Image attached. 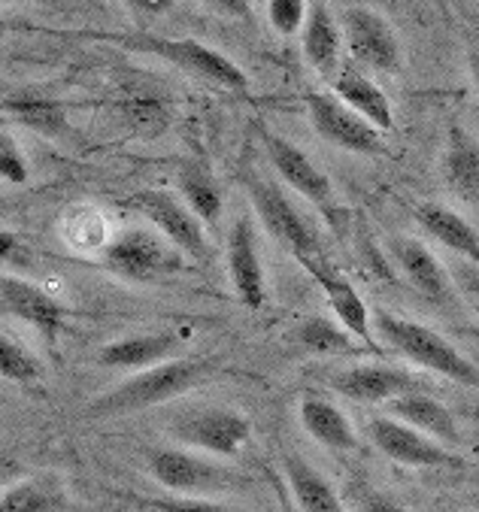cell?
Instances as JSON below:
<instances>
[{"label": "cell", "instance_id": "cell-1", "mask_svg": "<svg viewBox=\"0 0 479 512\" xmlns=\"http://www.w3.org/2000/svg\"><path fill=\"white\" fill-rule=\"evenodd\" d=\"M219 370V358H173L158 367L140 370L131 379H125L119 388L107 391L104 397L88 403V416H128L140 409L158 406L164 400H173L191 388L210 382Z\"/></svg>", "mask_w": 479, "mask_h": 512}, {"label": "cell", "instance_id": "cell-2", "mask_svg": "<svg viewBox=\"0 0 479 512\" xmlns=\"http://www.w3.org/2000/svg\"><path fill=\"white\" fill-rule=\"evenodd\" d=\"M373 322H376V331H379L382 340H386L395 352L416 361L419 367H425L431 373H440V376H446L452 382H461V385H476L479 382V370L452 343H446L434 328L419 325L413 319L392 316L386 310H376Z\"/></svg>", "mask_w": 479, "mask_h": 512}, {"label": "cell", "instance_id": "cell-3", "mask_svg": "<svg viewBox=\"0 0 479 512\" xmlns=\"http://www.w3.org/2000/svg\"><path fill=\"white\" fill-rule=\"evenodd\" d=\"M246 191L252 197V207H255L261 225L267 228V234L289 249L298 258L301 267L325 261V252H322V243H319L316 231L301 216V210L292 203V197L285 194L276 182L261 179V176H249Z\"/></svg>", "mask_w": 479, "mask_h": 512}, {"label": "cell", "instance_id": "cell-4", "mask_svg": "<svg viewBox=\"0 0 479 512\" xmlns=\"http://www.w3.org/2000/svg\"><path fill=\"white\" fill-rule=\"evenodd\" d=\"M149 473L176 497H210L246 485V476L222 461L201 458L188 449H155L149 452Z\"/></svg>", "mask_w": 479, "mask_h": 512}, {"label": "cell", "instance_id": "cell-5", "mask_svg": "<svg viewBox=\"0 0 479 512\" xmlns=\"http://www.w3.org/2000/svg\"><path fill=\"white\" fill-rule=\"evenodd\" d=\"M125 46L155 55L191 76H201L207 82H216L228 91H249V76L240 70V64H234L228 55L198 43V40H170V37H152V34H134V37H122Z\"/></svg>", "mask_w": 479, "mask_h": 512}, {"label": "cell", "instance_id": "cell-6", "mask_svg": "<svg viewBox=\"0 0 479 512\" xmlns=\"http://www.w3.org/2000/svg\"><path fill=\"white\" fill-rule=\"evenodd\" d=\"M128 207L137 210L176 252H185L191 258H204L207 255V231L204 222L188 210V203H182L170 191L158 188H143L137 191Z\"/></svg>", "mask_w": 479, "mask_h": 512}, {"label": "cell", "instance_id": "cell-7", "mask_svg": "<svg viewBox=\"0 0 479 512\" xmlns=\"http://www.w3.org/2000/svg\"><path fill=\"white\" fill-rule=\"evenodd\" d=\"M337 19H340L343 43L355 64L382 70V73H395L401 67L398 37L376 10L361 7V4H346L340 7Z\"/></svg>", "mask_w": 479, "mask_h": 512}, {"label": "cell", "instance_id": "cell-8", "mask_svg": "<svg viewBox=\"0 0 479 512\" xmlns=\"http://www.w3.org/2000/svg\"><path fill=\"white\" fill-rule=\"evenodd\" d=\"M170 434L182 446H191L204 455L237 458L252 437V425L246 416L237 413V409L213 406V409H198V413H188V416L176 419Z\"/></svg>", "mask_w": 479, "mask_h": 512}, {"label": "cell", "instance_id": "cell-9", "mask_svg": "<svg viewBox=\"0 0 479 512\" xmlns=\"http://www.w3.org/2000/svg\"><path fill=\"white\" fill-rule=\"evenodd\" d=\"M307 116L316 128V134L346 152H358V155H382V131L373 128L364 116H358L349 104L337 94L328 91H316L307 97Z\"/></svg>", "mask_w": 479, "mask_h": 512}, {"label": "cell", "instance_id": "cell-10", "mask_svg": "<svg viewBox=\"0 0 479 512\" xmlns=\"http://www.w3.org/2000/svg\"><path fill=\"white\" fill-rule=\"evenodd\" d=\"M255 131H258V137H261V146H264V152H267L273 170L285 179V185L295 188V191H298L301 197H307L310 203H316V207H319L328 219H334V216H337L334 185H331V179L313 164V158H310L304 149H298L292 140H285L282 134H276V131L264 128V125H258Z\"/></svg>", "mask_w": 479, "mask_h": 512}, {"label": "cell", "instance_id": "cell-11", "mask_svg": "<svg viewBox=\"0 0 479 512\" xmlns=\"http://www.w3.org/2000/svg\"><path fill=\"white\" fill-rule=\"evenodd\" d=\"M107 267L116 270L125 279H155L167 270L176 267V252L170 249L167 240H161L158 231L149 228H131L122 231L110 246H107Z\"/></svg>", "mask_w": 479, "mask_h": 512}, {"label": "cell", "instance_id": "cell-12", "mask_svg": "<svg viewBox=\"0 0 479 512\" xmlns=\"http://www.w3.org/2000/svg\"><path fill=\"white\" fill-rule=\"evenodd\" d=\"M367 434L382 455H389L392 461L407 464V467H458L461 464L455 455H449L443 449V443L425 437L422 431H416L392 416L370 419Z\"/></svg>", "mask_w": 479, "mask_h": 512}, {"label": "cell", "instance_id": "cell-13", "mask_svg": "<svg viewBox=\"0 0 479 512\" xmlns=\"http://www.w3.org/2000/svg\"><path fill=\"white\" fill-rule=\"evenodd\" d=\"M228 276L240 303L249 306V310H261L267 285H264L261 252L255 243V222L249 213H243L228 234Z\"/></svg>", "mask_w": 479, "mask_h": 512}, {"label": "cell", "instance_id": "cell-14", "mask_svg": "<svg viewBox=\"0 0 479 512\" xmlns=\"http://www.w3.org/2000/svg\"><path fill=\"white\" fill-rule=\"evenodd\" d=\"M334 391L358 403H392L395 397L422 391V379L395 367H349L331 376Z\"/></svg>", "mask_w": 479, "mask_h": 512}, {"label": "cell", "instance_id": "cell-15", "mask_svg": "<svg viewBox=\"0 0 479 512\" xmlns=\"http://www.w3.org/2000/svg\"><path fill=\"white\" fill-rule=\"evenodd\" d=\"M322 288L325 300L331 303V310L334 316L340 319L343 331H349L352 337H358L367 349H373V334H370V313H367V306L364 300L358 297V291L331 267V261H319V264H310L304 267Z\"/></svg>", "mask_w": 479, "mask_h": 512}, {"label": "cell", "instance_id": "cell-16", "mask_svg": "<svg viewBox=\"0 0 479 512\" xmlns=\"http://www.w3.org/2000/svg\"><path fill=\"white\" fill-rule=\"evenodd\" d=\"M0 303L4 310L28 325H34L37 331H43L46 337H55L61 322H64V310L61 303L52 300L43 288H37L28 279L19 276H4L0 279Z\"/></svg>", "mask_w": 479, "mask_h": 512}, {"label": "cell", "instance_id": "cell-17", "mask_svg": "<svg viewBox=\"0 0 479 512\" xmlns=\"http://www.w3.org/2000/svg\"><path fill=\"white\" fill-rule=\"evenodd\" d=\"M340 46H343V31L334 10L328 4H310V16L304 25V58L322 79H337L343 67Z\"/></svg>", "mask_w": 479, "mask_h": 512}, {"label": "cell", "instance_id": "cell-18", "mask_svg": "<svg viewBox=\"0 0 479 512\" xmlns=\"http://www.w3.org/2000/svg\"><path fill=\"white\" fill-rule=\"evenodd\" d=\"M334 94L343 100V104H349L358 116H364L373 128H379V131H392L395 128V113H392L386 91H382L355 64L340 67V73L334 79Z\"/></svg>", "mask_w": 479, "mask_h": 512}, {"label": "cell", "instance_id": "cell-19", "mask_svg": "<svg viewBox=\"0 0 479 512\" xmlns=\"http://www.w3.org/2000/svg\"><path fill=\"white\" fill-rule=\"evenodd\" d=\"M179 349V337L173 331H155V334H137V337H122L116 343H107L101 349V364L104 367H119V370H149L164 361H173L170 355Z\"/></svg>", "mask_w": 479, "mask_h": 512}, {"label": "cell", "instance_id": "cell-20", "mask_svg": "<svg viewBox=\"0 0 479 512\" xmlns=\"http://www.w3.org/2000/svg\"><path fill=\"white\" fill-rule=\"evenodd\" d=\"M389 416L410 425V428H416V431H422L425 437H431L437 443H458L461 440L458 425H455L449 409L440 400H434V397H428L422 391L395 397L389 403Z\"/></svg>", "mask_w": 479, "mask_h": 512}, {"label": "cell", "instance_id": "cell-21", "mask_svg": "<svg viewBox=\"0 0 479 512\" xmlns=\"http://www.w3.org/2000/svg\"><path fill=\"white\" fill-rule=\"evenodd\" d=\"M301 422H304L307 434L331 452H352L358 446L355 428L349 425V419L331 400L304 397L301 400Z\"/></svg>", "mask_w": 479, "mask_h": 512}, {"label": "cell", "instance_id": "cell-22", "mask_svg": "<svg viewBox=\"0 0 479 512\" xmlns=\"http://www.w3.org/2000/svg\"><path fill=\"white\" fill-rule=\"evenodd\" d=\"M416 219L434 240H440L446 249L464 255L467 261H473L479 267V234L455 210L443 207V203H422L416 210Z\"/></svg>", "mask_w": 479, "mask_h": 512}, {"label": "cell", "instance_id": "cell-23", "mask_svg": "<svg viewBox=\"0 0 479 512\" xmlns=\"http://www.w3.org/2000/svg\"><path fill=\"white\" fill-rule=\"evenodd\" d=\"M392 252H395V261L401 264V270L407 273V279L413 282V288L419 294H425L431 300L449 297V273L428 252V246H422L416 240H395Z\"/></svg>", "mask_w": 479, "mask_h": 512}, {"label": "cell", "instance_id": "cell-24", "mask_svg": "<svg viewBox=\"0 0 479 512\" xmlns=\"http://www.w3.org/2000/svg\"><path fill=\"white\" fill-rule=\"evenodd\" d=\"M285 479L301 506V512H346L343 500L331 488V482L304 458L285 455Z\"/></svg>", "mask_w": 479, "mask_h": 512}, {"label": "cell", "instance_id": "cell-25", "mask_svg": "<svg viewBox=\"0 0 479 512\" xmlns=\"http://www.w3.org/2000/svg\"><path fill=\"white\" fill-rule=\"evenodd\" d=\"M188 210L195 213L201 222H210L216 225L222 219V188L219 182L213 179V173L204 167V164H185L179 170V179H176Z\"/></svg>", "mask_w": 479, "mask_h": 512}, {"label": "cell", "instance_id": "cell-26", "mask_svg": "<svg viewBox=\"0 0 479 512\" xmlns=\"http://www.w3.org/2000/svg\"><path fill=\"white\" fill-rule=\"evenodd\" d=\"M298 343L307 349V352H316V355H337V352H352V334L349 331H340L337 325H331L328 319H307L298 331H295Z\"/></svg>", "mask_w": 479, "mask_h": 512}, {"label": "cell", "instance_id": "cell-27", "mask_svg": "<svg viewBox=\"0 0 479 512\" xmlns=\"http://www.w3.org/2000/svg\"><path fill=\"white\" fill-rule=\"evenodd\" d=\"M446 167H449V179L461 191H479V146H473L470 137L455 134Z\"/></svg>", "mask_w": 479, "mask_h": 512}, {"label": "cell", "instance_id": "cell-28", "mask_svg": "<svg viewBox=\"0 0 479 512\" xmlns=\"http://www.w3.org/2000/svg\"><path fill=\"white\" fill-rule=\"evenodd\" d=\"M0 373H4V379H10V382L31 385L43 376V367L34 358V352H28L19 340L4 337L0 340Z\"/></svg>", "mask_w": 479, "mask_h": 512}, {"label": "cell", "instance_id": "cell-29", "mask_svg": "<svg viewBox=\"0 0 479 512\" xmlns=\"http://www.w3.org/2000/svg\"><path fill=\"white\" fill-rule=\"evenodd\" d=\"M4 110H16V116L40 131H52L55 125H61V107L52 104V100H40V97H19V100H4Z\"/></svg>", "mask_w": 479, "mask_h": 512}, {"label": "cell", "instance_id": "cell-30", "mask_svg": "<svg viewBox=\"0 0 479 512\" xmlns=\"http://www.w3.org/2000/svg\"><path fill=\"white\" fill-rule=\"evenodd\" d=\"M46 506H49V497L34 482L10 485L4 497H0V512H46Z\"/></svg>", "mask_w": 479, "mask_h": 512}, {"label": "cell", "instance_id": "cell-31", "mask_svg": "<svg viewBox=\"0 0 479 512\" xmlns=\"http://www.w3.org/2000/svg\"><path fill=\"white\" fill-rule=\"evenodd\" d=\"M310 7L304 0H270L267 4V19L279 34H298L307 25Z\"/></svg>", "mask_w": 479, "mask_h": 512}, {"label": "cell", "instance_id": "cell-32", "mask_svg": "<svg viewBox=\"0 0 479 512\" xmlns=\"http://www.w3.org/2000/svg\"><path fill=\"white\" fill-rule=\"evenodd\" d=\"M140 503L155 512H237L210 497H140Z\"/></svg>", "mask_w": 479, "mask_h": 512}, {"label": "cell", "instance_id": "cell-33", "mask_svg": "<svg viewBox=\"0 0 479 512\" xmlns=\"http://www.w3.org/2000/svg\"><path fill=\"white\" fill-rule=\"evenodd\" d=\"M0 173H4V179H10L13 185L28 182V161H25L22 149L13 143L10 134L0 137Z\"/></svg>", "mask_w": 479, "mask_h": 512}, {"label": "cell", "instance_id": "cell-34", "mask_svg": "<svg viewBox=\"0 0 479 512\" xmlns=\"http://www.w3.org/2000/svg\"><path fill=\"white\" fill-rule=\"evenodd\" d=\"M98 219V210H73L70 222H67V234L73 246H98L104 240V225L101 228H88V222Z\"/></svg>", "mask_w": 479, "mask_h": 512}, {"label": "cell", "instance_id": "cell-35", "mask_svg": "<svg viewBox=\"0 0 479 512\" xmlns=\"http://www.w3.org/2000/svg\"><path fill=\"white\" fill-rule=\"evenodd\" d=\"M452 276H455V285L461 288V294L479 310V267L467 264V261H458L452 267Z\"/></svg>", "mask_w": 479, "mask_h": 512}, {"label": "cell", "instance_id": "cell-36", "mask_svg": "<svg viewBox=\"0 0 479 512\" xmlns=\"http://www.w3.org/2000/svg\"><path fill=\"white\" fill-rule=\"evenodd\" d=\"M361 512H407L401 503L382 497V494H364L361 497Z\"/></svg>", "mask_w": 479, "mask_h": 512}, {"label": "cell", "instance_id": "cell-37", "mask_svg": "<svg viewBox=\"0 0 479 512\" xmlns=\"http://www.w3.org/2000/svg\"><path fill=\"white\" fill-rule=\"evenodd\" d=\"M134 13H164L170 10V4H146V0H140V4H131Z\"/></svg>", "mask_w": 479, "mask_h": 512}, {"label": "cell", "instance_id": "cell-38", "mask_svg": "<svg viewBox=\"0 0 479 512\" xmlns=\"http://www.w3.org/2000/svg\"><path fill=\"white\" fill-rule=\"evenodd\" d=\"M470 73H473V82H476V88H479V49L470 55Z\"/></svg>", "mask_w": 479, "mask_h": 512}]
</instances>
